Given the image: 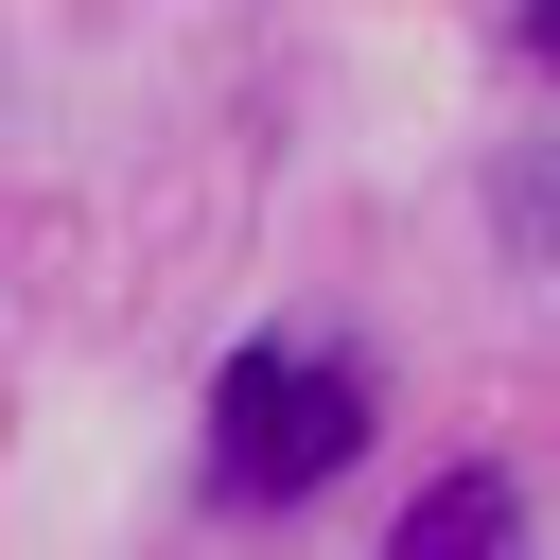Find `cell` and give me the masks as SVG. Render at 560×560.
<instances>
[{
  "instance_id": "6da1fadb",
  "label": "cell",
  "mask_w": 560,
  "mask_h": 560,
  "mask_svg": "<svg viewBox=\"0 0 560 560\" xmlns=\"http://www.w3.org/2000/svg\"><path fill=\"white\" fill-rule=\"evenodd\" d=\"M368 455V368L350 350H245L210 385V490L228 508H298Z\"/></svg>"
},
{
  "instance_id": "7a4b0ae2",
  "label": "cell",
  "mask_w": 560,
  "mask_h": 560,
  "mask_svg": "<svg viewBox=\"0 0 560 560\" xmlns=\"http://www.w3.org/2000/svg\"><path fill=\"white\" fill-rule=\"evenodd\" d=\"M490 525H508V490H490V472H455V490L402 525V560H490Z\"/></svg>"
},
{
  "instance_id": "3957f363",
  "label": "cell",
  "mask_w": 560,
  "mask_h": 560,
  "mask_svg": "<svg viewBox=\"0 0 560 560\" xmlns=\"http://www.w3.org/2000/svg\"><path fill=\"white\" fill-rule=\"evenodd\" d=\"M542 70H560V0H542Z\"/></svg>"
}]
</instances>
